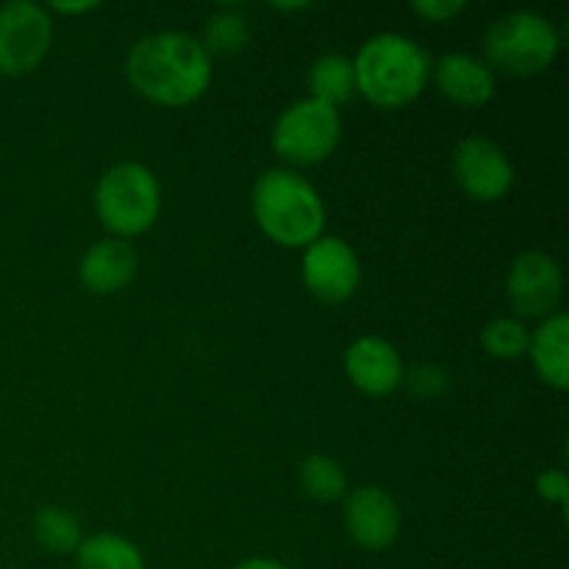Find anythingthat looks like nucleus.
I'll list each match as a JSON object with an SVG mask.
<instances>
[{
  "label": "nucleus",
  "mask_w": 569,
  "mask_h": 569,
  "mask_svg": "<svg viewBox=\"0 0 569 569\" xmlns=\"http://www.w3.org/2000/svg\"><path fill=\"white\" fill-rule=\"evenodd\" d=\"M345 372H348L350 383L370 398L392 395L406 376L398 348L372 333L359 337L345 350Z\"/></svg>",
  "instance_id": "nucleus-12"
},
{
  "label": "nucleus",
  "mask_w": 569,
  "mask_h": 569,
  "mask_svg": "<svg viewBox=\"0 0 569 569\" xmlns=\"http://www.w3.org/2000/svg\"><path fill=\"white\" fill-rule=\"evenodd\" d=\"M537 495L548 503L569 506V478L561 470H542L537 476Z\"/></svg>",
  "instance_id": "nucleus-24"
},
{
  "label": "nucleus",
  "mask_w": 569,
  "mask_h": 569,
  "mask_svg": "<svg viewBox=\"0 0 569 569\" xmlns=\"http://www.w3.org/2000/svg\"><path fill=\"white\" fill-rule=\"evenodd\" d=\"M53 42V20L44 6L14 0L0 6V76L37 70Z\"/></svg>",
  "instance_id": "nucleus-7"
},
{
  "label": "nucleus",
  "mask_w": 569,
  "mask_h": 569,
  "mask_svg": "<svg viewBox=\"0 0 569 569\" xmlns=\"http://www.w3.org/2000/svg\"><path fill=\"white\" fill-rule=\"evenodd\" d=\"M359 281V256L345 239L320 237L303 248V283L322 303H342L353 298Z\"/></svg>",
  "instance_id": "nucleus-10"
},
{
  "label": "nucleus",
  "mask_w": 569,
  "mask_h": 569,
  "mask_svg": "<svg viewBox=\"0 0 569 569\" xmlns=\"http://www.w3.org/2000/svg\"><path fill=\"white\" fill-rule=\"evenodd\" d=\"M345 531L359 548L387 550L400 533V509L381 487H359L345 500Z\"/></svg>",
  "instance_id": "nucleus-11"
},
{
  "label": "nucleus",
  "mask_w": 569,
  "mask_h": 569,
  "mask_svg": "<svg viewBox=\"0 0 569 569\" xmlns=\"http://www.w3.org/2000/svg\"><path fill=\"white\" fill-rule=\"evenodd\" d=\"M53 9L59 11V14H83V11L98 9V3H59V0H56Z\"/></svg>",
  "instance_id": "nucleus-26"
},
{
  "label": "nucleus",
  "mask_w": 569,
  "mask_h": 569,
  "mask_svg": "<svg viewBox=\"0 0 569 569\" xmlns=\"http://www.w3.org/2000/svg\"><path fill=\"white\" fill-rule=\"evenodd\" d=\"M561 37L548 17L537 11H511L489 26L483 37L489 70L531 78L548 70L559 53Z\"/></svg>",
  "instance_id": "nucleus-4"
},
{
  "label": "nucleus",
  "mask_w": 569,
  "mask_h": 569,
  "mask_svg": "<svg viewBox=\"0 0 569 569\" xmlns=\"http://www.w3.org/2000/svg\"><path fill=\"white\" fill-rule=\"evenodd\" d=\"M531 331L517 317H498L481 331V345L492 359L517 361L528 353Z\"/></svg>",
  "instance_id": "nucleus-21"
},
{
  "label": "nucleus",
  "mask_w": 569,
  "mask_h": 569,
  "mask_svg": "<svg viewBox=\"0 0 569 569\" xmlns=\"http://www.w3.org/2000/svg\"><path fill=\"white\" fill-rule=\"evenodd\" d=\"M456 183L478 203L503 200L515 187V167L498 142L487 137H467L453 153Z\"/></svg>",
  "instance_id": "nucleus-9"
},
{
  "label": "nucleus",
  "mask_w": 569,
  "mask_h": 569,
  "mask_svg": "<svg viewBox=\"0 0 569 569\" xmlns=\"http://www.w3.org/2000/svg\"><path fill=\"white\" fill-rule=\"evenodd\" d=\"M528 356L533 361V370L548 387L565 392L569 387V317L565 311H556L542 326L531 333Z\"/></svg>",
  "instance_id": "nucleus-15"
},
{
  "label": "nucleus",
  "mask_w": 569,
  "mask_h": 569,
  "mask_svg": "<svg viewBox=\"0 0 569 569\" xmlns=\"http://www.w3.org/2000/svg\"><path fill=\"white\" fill-rule=\"evenodd\" d=\"M565 295V276L553 256L526 250L517 256L506 276V298L517 320H548Z\"/></svg>",
  "instance_id": "nucleus-8"
},
{
  "label": "nucleus",
  "mask_w": 569,
  "mask_h": 569,
  "mask_svg": "<svg viewBox=\"0 0 569 569\" xmlns=\"http://www.w3.org/2000/svg\"><path fill=\"white\" fill-rule=\"evenodd\" d=\"M467 9L465 0H415L411 11L428 22H448Z\"/></svg>",
  "instance_id": "nucleus-23"
},
{
  "label": "nucleus",
  "mask_w": 569,
  "mask_h": 569,
  "mask_svg": "<svg viewBox=\"0 0 569 569\" xmlns=\"http://www.w3.org/2000/svg\"><path fill=\"white\" fill-rule=\"evenodd\" d=\"M78 569H148L144 556L120 533H92L76 550Z\"/></svg>",
  "instance_id": "nucleus-17"
},
{
  "label": "nucleus",
  "mask_w": 569,
  "mask_h": 569,
  "mask_svg": "<svg viewBox=\"0 0 569 569\" xmlns=\"http://www.w3.org/2000/svg\"><path fill=\"white\" fill-rule=\"evenodd\" d=\"M203 50L214 59H231V56L242 53L250 44V22L242 11L237 9H220L206 20L203 28Z\"/></svg>",
  "instance_id": "nucleus-18"
},
{
  "label": "nucleus",
  "mask_w": 569,
  "mask_h": 569,
  "mask_svg": "<svg viewBox=\"0 0 569 569\" xmlns=\"http://www.w3.org/2000/svg\"><path fill=\"white\" fill-rule=\"evenodd\" d=\"M356 92L378 109H400L426 92L431 59L403 33H376L353 59Z\"/></svg>",
  "instance_id": "nucleus-2"
},
{
  "label": "nucleus",
  "mask_w": 569,
  "mask_h": 569,
  "mask_svg": "<svg viewBox=\"0 0 569 569\" xmlns=\"http://www.w3.org/2000/svg\"><path fill=\"white\" fill-rule=\"evenodd\" d=\"M311 98L326 106H342L356 94V72L353 59L342 53H326L311 64L309 70Z\"/></svg>",
  "instance_id": "nucleus-16"
},
{
  "label": "nucleus",
  "mask_w": 569,
  "mask_h": 569,
  "mask_svg": "<svg viewBox=\"0 0 569 569\" xmlns=\"http://www.w3.org/2000/svg\"><path fill=\"white\" fill-rule=\"evenodd\" d=\"M250 206L261 231L281 248H309L326 228V206L317 189L281 167L256 181Z\"/></svg>",
  "instance_id": "nucleus-3"
},
{
  "label": "nucleus",
  "mask_w": 569,
  "mask_h": 569,
  "mask_svg": "<svg viewBox=\"0 0 569 569\" xmlns=\"http://www.w3.org/2000/svg\"><path fill=\"white\" fill-rule=\"evenodd\" d=\"M33 537L48 553H76L78 545L83 542L81 522L72 511L59 509V506H44L33 517Z\"/></svg>",
  "instance_id": "nucleus-19"
},
{
  "label": "nucleus",
  "mask_w": 569,
  "mask_h": 569,
  "mask_svg": "<svg viewBox=\"0 0 569 569\" xmlns=\"http://www.w3.org/2000/svg\"><path fill=\"white\" fill-rule=\"evenodd\" d=\"M300 487L309 498L320 500V503H333V500L348 495V476H345L342 465L331 456L315 453L309 459L300 461Z\"/></svg>",
  "instance_id": "nucleus-20"
},
{
  "label": "nucleus",
  "mask_w": 569,
  "mask_h": 569,
  "mask_svg": "<svg viewBox=\"0 0 569 569\" xmlns=\"http://www.w3.org/2000/svg\"><path fill=\"white\" fill-rule=\"evenodd\" d=\"M98 220L117 239H131L150 231L159 220L161 189L153 172L139 161L114 164L94 187Z\"/></svg>",
  "instance_id": "nucleus-5"
},
{
  "label": "nucleus",
  "mask_w": 569,
  "mask_h": 569,
  "mask_svg": "<svg viewBox=\"0 0 569 569\" xmlns=\"http://www.w3.org/2000/svg\"><path fill=\"white\" fill-rule=\"evenodd\" d=\"M126 76L131 87L153 103L187 106L209 89L214 67L198 39L181 31H159L133 44Z\"/></svg>",
  "instance_id": "nucleus-1"
},
{
  "label": "nucleus",
  "mask_w": 569,
  "mask_h": 569,
  "mask_svg": "<svg viewBox=\"0 0 569 569\" xmlns=\"http://www.w3.org/2000/svg\"><path fill=\"white\" fill-rule=\"evenodd\" d=\"M233 569H287V567H283L281 561H276V559H264V556H256V559L239 561V565Z\"/></svg>",
  "instance_id": "nucleus-25"
},
{
  "label": "nucleus",
  "mask_w": 569,
  "mask_h": 569,
  "mask_svg": "<svg viewBox=\"0 0 569 569\" xmlns=\"http://www.w3.org/2000/svg\"><path fill=\"white\" fill-rule=\"evenodd\" d=\"M342 139V117L333 106L306 98L281 111L272 126V150L283 161L311 167L326 161Z\"/></svg>",
  "instance_id": "nucleus-6"
},
{
  "label": "nucleus",
  "mask_w": 569,
  "mask_h": 569,
  "mask_svg": "<svg viewBox=\"0 0 569 569\" xmlns=\"http://www.w3.org/2000/svg\"><path fill=\"white\" fill-rule=\"evenodd\" d=\"M272 9H278V11H300V9H306V3H272Z\"/></svg>",
  "instance_id": "nucleus-27"
},
{
  "label": "nucleus",
  "mask_w": 569,
  "mask_h": 569,
  "mask_svg": "<svg viewBox=\"0 0 569 569\" xmlns=\"http://www.w3.org/2000/svg\"><path fill=\"white\" fill-rule=\"evenodd\" d=\"M137 267V250L126 239L111 237L89 244L87 253L81 256V264H78V278H81L87 292L117 295L133 281Z\"/></svg>",
  "instance_id": "nucleus-13"
},
{
  "label": "nucleus",
  "mask_w": 569,
  "mask_h": 569,
  "mask_svg": "<svg viewBox=\"0 0 569 569\" xmlns=\"http://www.w3.org/2000/svg\"><path fill=\"white\" fill-rule=\"evenodd\" d=\"M433 78H437V87L450 103L467 106V109H476L492 100L495 94V72L489 70L487 61H481L478 56L470 53H448L437 61V67H431Z\"/></svg>",
  "instance_id": "nucleus-14"
},
{
  "label": "nucleus",
  "mask_w": 569,
  "mask_h": 569,
  "mask_svg": "<svg viewBox=\"0 0 569 569\" xmlns=\"http://www.w3.org/2000/svg\"><path fill=\"white\" fill-rule=\"evenodd\" d=\"M403 383L411 389V395L420 400H437L448 392L450 376L439 365H420L403 376Z\"/></svg>",
  "instance_id": "nucleus-22"
}]
</instances>
